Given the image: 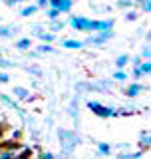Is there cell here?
<instances>
[{
  "label": "cell",
  "instance_id": "5bb4252c",
  "mask_svg": "<svg viewBox=\"0 0 151 159\" xmlns=\"http://www.w3.org/2000/svg\"><path fill=\"white\" fill-rule=\"evenodd\" d=\"M18 48H20V50H26V48H30V40H28V38H22V40L18 42Z\"/></svg>",
  "mask_w": 151,
  "mask_h": 159
},
{
  "label": "cell",
  "instance_id": "ba28073f",
  "mask_svg": "<svg viewBox=\"0 0 151 159\" xmlns=\"http://www.w3.org/2000/svg\"><path fill=\"white\" fill-rule=\"evenodd\" d=\"M36 10H38V6H26L22 12H20V16H30V14H34Z\"/></svg>",
  "mask_w": 151,
  "mask_h": 159
},
{
  "label": "cell",
  "instance_id": "ac0fdd59",
  "mask_svg": "<svg viewBox=\"0 0 151 159\" xmlns=\"http://www.w3.org/2000/svg\"><path fill=\"white\" fill-rule=\"evenodd\" d=\"M141 6H143V10H145V12H151V0H145V2L141 4Z\"/></svg>",
  "mask_w": 151,
  "mask_h": 159
},
{
  "label": "cell",
  "instance_id": "8992f818",
  "mask_svg": "<svg viewBox=\"0 0 151 159\" xmlns=\"http://www.w3.org/2000/svg\"><path fill=\"white\" fill-rule=\"evenodd\" d=\"M62 46L64 48H82V42H78V40H64Z\"/></svg>",
  "mask_w": 151,
  "mask_h": 159
},
{
  "label": "cell",
  "instance_id": "4fadbf2b",
  "mask_svg": "<svg viewBox=\"0 0 151 159\" xmlns=\"http://www.w3.org/2000/svg\"><path fill=\"white\" fill-rule=\"evenodd\" d=\"M58 14H60V10H58V8H50V10H48V18H50V20H56V18H58Z\"/></svg>",
  "mask_w": 151,
  "mask_h": 159
},
{
  "label": "cell",
  "instance_id": "d6986e66",
  "mask_svg": "<svg viewBox=\"0 0 151 159\" xmlns=\"http://www.w3.org/2000/svg\"><path fill=\"white\" fill-rule=\"evenodd\" d=\"M8 80H10V78H8V74H2V72H0V84H6Z\"/></svg>",
  "mask_w": 151,
  "mask_h": 159
},
{
  "label": "cell",
  "instance_id": "4316f807",
  "mask_svg": "<svg viewBox=\"0 0 151 159\" xmlns=\"http://www.w3.org/2000/svg\"><path fill=\"white\" fill-rule=\"evenodd\" d=\"M129 4H131L129 0H121V2H119V6H129Z\"/></svg>",
  "mask_w": 151,
  "mask_h": 159
},
{
  "label": "cell",
  "instance_id": "3957f363",
  "mask_svg": "<svg viewBox=\"0 0 151 159\" xmlns=\"http://www.w3.org/2000/svg\"><path fill=\"white\" fill-rule=\"evenodd\" d=\"M109 38H112V30H105L103 34H99V36L92 38V40H89V42H92V44H103L105 40H109Z\"/></svg>",
  "mask_w": 151,
  "mask_h": 159
},
{
  "label": "cell",
  "instance_id": "7a4b0ae2",
  "mask_svg": "<svg viewBox=\"0 0 151 159\" xmlns=\"http://www.w3.org/2000/svg\"><path fill=\"white\" fill-rule=\"evenodd\" d=\"M50 8H58L60 12H68L72 8V0H50Z\"/></svg>",
  "mask_w": 151,
  "mask_h": 159
},
{
  "label": "cell",
  "instance_id": "83f0119b",
  "mask_svg": "<svg viewBox=\"0 0 151 159\" xmlns=\"http://www.w3.org/2000/svg\"><path fill=\"white\" fill-rule=\"evenodd\" d=\"M52 28H54V30H60V28H62V24H60V22H54Z\"/></svg>",
  "mask_w": 151,
  "mask_h": 159
},
{
  "label": "cell",
  "instance_id": "30bf717a",
  "mask_svg": "<svg viewBox=\"0 0 151 159\" xmlns=\"http://www.w3.org/2000/svg\"><path fill=\"white\" fill-rule=\"evenodd\" d=\"M14 93H16V98H20V99H24V98L28 96V92L24 88H14Z\"/></svg>",
  "mask_w": 151,
  "mask_h": 159
},
{
  "label": "cell",
  "instance_id": "5b68a950",
  "mask_svg": "<svg viewBox=\"0 0 151 159\" xmlns=\"http://www.w3.org/2000/svg\"><path fill=\"white\" fill-rule=\"evenodd\" d=\"M12 34H14L12 26H2V28H0V38H10Z\"/></svg>",
  "mask_w": 151,
  "mask_h": 159
},
{
  "label": "cell",
  "instance_id": "e0dca14e",
  "mask_svg": "<svg viewBox=\"0 0 151 159\" xmlns=\"http://www.w3.org/2000/svg\"><path fill=\"white\" fill-rule=\"evenodd\" d=\"M40 52H52V46H48V44H42V46H38Z\"/></svg>",
  "mask_w": 151,
  "mask_h": 159
},
{
  "label": "cell",
  "instance_id": "7c38bea8",
  "mask_svg": "<svg viewBox=\"0 0 151 159\" xmlns=\"http://www.w3.org/2000/svg\"><path fill=\"white\" fill-rule=\"evenodd\" d=\"M38 36L46 42H54V34H48V32H38Z\"/></svg>",
  "mask_w": 151,
  "mask_h": 159
},
{
  "label": "cell",
  "instance_id": "9c48e42d",
  "mask_svg": "<svg viewBox=\"0 0 151 159\" xmlns=\"http://www.w3.org/2000/svg\"><path fill=\"white\" fill-rule=\"evenodd\" d=\"M141 145L145 147V145H151V133H141Z\"/></svg>",
  "mask_w": 151,
  "mask_h": 159
},
{
  "label": "cell",
  "instance_id": "8fae6325",
  "mask_svg": "<svg viewBox=\"0 0 151 159\" xmlns=\"http://www.w3.org/2000/svg\"><path fill=\"white\" fill-rule=\"evenodd\" d=\"M139 70H141V74H151V62H143Z\"/></svg>",
  "mask_w": 151,
  "mask_h": 159
},
{
  "label": "cell",
  "instance_id": "277c9868",
  "mask_svg": "<svg viewBox=\"0 0 151 159\" xmlns=\"http://www.w3.org/2000/svg\"><path fill=\"white\" fill-rule=\"evenodd\" d=\"M141 89H143V88L139 86V84H131V86L127 88V96H129V98H135L139 92H141Z\"/></svg>",
  "mask_w": 151,
  "mask_h": 159
},
{
  "label": "cell",
  "instance_id": "2e32d148",
  "mask_svg": "<svg viewBox=\"0 0 151 159\" xmlns=\"http://www.w3.org/2000/svg\"><path fill=\"white\" fill-rule=\"evenodd\" d=\"M0 159H12V153L8 149H4V151H0Z\"/></svg>",
  "mask_w": 151,
  "mask_h": 159
},
{
  "label": "cell",
  "instance_id": "44dd1931",
  "mask_svg": "<svg viewBox=\"0 0 151 159\" xmlns=\"http://www.w3.org/2000/svg\"><path fill=\"white\" fill-rule=\"evenodd\" d=\"M18 2H26V0H6L8 6H14V4H18Z\"/></svg>",
  "mask_w": 151,
  "mask_h": 159
},
{
  "label": "cell",
  "instance_id": "ffe728a7",
  "mask_svg": "<svg viewBox=\"0 0 151 159\" xmlns=\"http://www.w3.org/2000/svg\"><path fill=\"white\" fill-rule=\"evenodd\" d=\"M125 18H127L129 22H131V20H135V18H137V12H127V16H125Z\"/></svg>",
  "mask_w": 151,
  "mask_h": 159
},
{
  "label": "cell",
  "instance_id": "603a6c76",
  "mask_svg": "<svg viewBox=\"0 0 151 159\" xmlns=\"http://www.w3.org/2000/svg\"><path fill=\"white\" fill-rule=\"evenodd\" d=\"M141 56H143V58H149V56H151V50H149V48H145L143 52H141Z\"/></svg>",
  "mask_w": 151,
  "mask_h": 159
},
{
  "label": "cell",
  "instance_id": "f1b7e54d",
  "mask_svg": "<svg viewBox=\"0 0 151 159\" xmlns=\"http://www.w3.org/2000/svg\"><path fill=\"white\" fill-rule=\"evenodd\" d=\"M2 131H4V125H0V135H2Z\"/></svg>",
  "mask_w": 151,
  "mask_h": 159
},
{
  "label": "cell",
  "instance_id": "484cf974",
  "mask_svg": "<svg viewBox=\"0 0 151 159\" xmlns=\"http://www.w3.org/2000/svg\"><path fill=\"white\" fill-rule=\"evenodd\" d=\"M42 159H54V155H52V153H44Z\"/></svg>",
  "mask_w": 151,
  "mask_h": 159
},
{
  "label": "cell",
  "instance_id": "cb8c5ba5",
  "mask_svg": "<svg viewBox=\"0 0 151 159\" xmlns=\"http://www.w3.org/2000/svg\"><path fill=\"white\" fill-rule=\"evenodd\" d=\"M115 80H125V74L123 72H115Z\"/></svg>",
  "mask_w": 151,
  "mask_h": 159
},
{
  "label": "cell",
  "instance_id": "7402d4cb",
  "mask_svg": "<svg viewBox=\"0 0 151 159\" xmlns=\"http://www.w3.org/2000/svg\"><path fill=\"white\" fill-rule=\"evenodd\" d=\"M48 2H50V0H38V4H36V6H38V8H42V6H48Z\"/></svg>",
  "mask_w": 151,
  "mask_h": 159
},
{
  "label": "cell",
  "instance_id": "6da1fadb",
  "mask_svg": "<svg viewBox=\"0 0 151 159\" xmlns=\"http://www.w3.org/2000/svg\"><path fill=\"white\" fill-rule=\"evenodd\" d=\"M88 107L92 109L95 116H99V117H112V116H115L113 109L105 107V106H102V103H98V102H89V103H88Z\"/></svg>",
  "mask_w": 151,
  "mask_h": 159
},
{
  "label": "cell",
  "instance_id": "9a60e30c",
  "mask_svg": "<svg viewBox=\"0 0 151 159\" xmlns=\"http://www.w3.org/2000/svg\"><path fill=\"white\" fill-rule=\"evenodd\" d=\"M99 151H102L103 155H108V153H109V145H108V143H99Z\"/></svg>",
  "mask_w": 151,
  "mask_h": 159
},
{
  "label": "cell",
  "instance_id": "52a82bcc",
  "mask_svg": "<svg viewBox=\"0 0 151 159\" xmlns=\"http://www.w3.org/2000/svg\"><path fill=\"white\" fill-rule=\"evenodd\" d=\"M115 66H117V68H125V66H127V56H125V54L119 56L117 60H115Z\"/></svg>",
  "mask_w": 151,
  "mask_h": 159
},
{
  "label": "cell",
  "instance_id": "d4e9b609",
  "mask_svg": "<svg viewBox=\"0 0 151 159\" xmlns=\"http://www.w3.org/2000/svg\"><path fill=\"white\" fill-rule=\"evenodd\" d=\"M0 66H2V68H8V66H12V64H10L8 60H0Z\"/></svg>",
  "mask_w": 151,
  "mask_h": 159
}]
</instances>
